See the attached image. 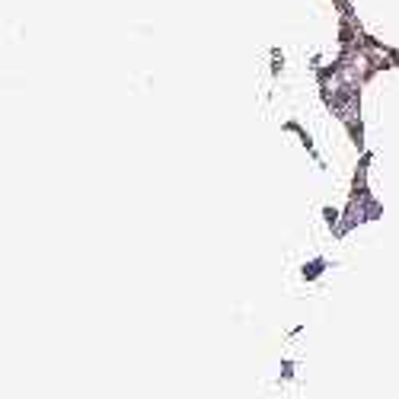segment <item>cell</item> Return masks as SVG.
Wrapping results in <instances>:
<instances>
[{
	"label": "cell",
	"instance_id": "cell-1",
	"mask_svg": "<svg viewBox=\"0 0 399 399\" xmlns=\"http://www.w3.org/2000/svg\"><path fill=\"white\" fill-rule=\"evenodd\" d=\"M281 131H291V134H297V138H300V144H304V150L310 154L313 163L320 166V170L326 166V163H323V156H320V150H316V141H313V134H310V131H307L300 122H297V119H287V122L281 125Z\"/></svg>",
	"mask_w": 399,
	"mask_h": 399
},
{
	"label": "cell",
	"instance_id": "cell-2",
	"mask_svg": "<svg viewBox=\"0 0 399 399\" xmlns=\"http://www.w3.org/2000/svg\"><path fill=\"white\" fill-rule=\"evenodd\" d=\"M332 262L326 259V256H316V259H310V262H304V265H300V278H304V281H316V278H323V272L329 269Z\"/></svg>",
	"mask_w": 399,
	"mask_h": 399
},
{
	"label": "cell",
	"instance_id": "cell-3",
	"mask_svg": "<svg viewBox=\"0 0 399 399\" xmlns=\"http://www.w3.org/2000/svg\"><path fill=\"white\" fill-rule=\"evenodd\" d=\"M320 214H323V221L329 224V234L336 236V230L342 227V208H336V205H326V208H323Z\"/></svg>",
	"mask_w": 399,
	"mask_h": 399
},
{
	"label": "cell",
	"instance_id": "cell-4",
	"mask_svg": "<svg viewBox=\"0 0 399 399\" xmlns=\"http://www.w3.org/2000/svg\"><path fill=\"white\" fill-rule=\"evenodd\" d=\"M269 70H272V77H281V70H285V52L281 48H272V54H269Z\"/></svg>",
	"mask_w": 399,
	"mask_h": 399
}]
</instances>
